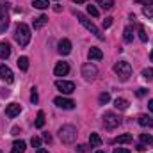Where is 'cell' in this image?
<instances>
[{"label": "cell", "mask_w": 153, "mask_h": 153, "mask_svg": "<svg viewBox=\"0 0 153 153\" xmlns=\"http://www.w3.org/2000/svg\"><path fill=\"white\" fill-rule=\"evenodd\" d=\"M123 39H125V43H132V41H134V29H132V27H126V29H125Z\"/></svg>", "instance_id": "cell-21"}, {"label": "cell", "mask_w": 153, "mask_h": 153, "mask_svg": "<svg viewBox=\"0 0 153 153\" xmlns=\"http://www.w3.org/2000/svg\"><path fill=\"white\" fill-rule=\"evenodd\" d=\"M87 150H89V146H85V144H78L76 146V152L78 153H84V152H87Z\"/></svg>", "instance_id": "cell-36"}, {"label": "cell", "mask_w": 153, "mask_h": 153, "mask_svg": "<svg viewBox=\"0 0 153 153\" xmlns=\"http://www.w3.org/2000/svg\"><path fill=\"white\" fill-rule=\"evenodd\" d=\"M87 13H89L91 16H94V18H98V16H100V11H98L94 5H87Z\"/></svg>", "instance_id": "cell-30"}, {"label": "cell", "mask_w": 153, "mask_h": 153, "mask_svg": "<svg viewBox=\"0 0 153 153\" xmlns=\"http://www.w3.org/2000/svg\"><path fill=\"white\" fill-rule=\"evenodd\" d=\"M137 123H139L141 126H148V128L153 126V119L148 117V116H139V117H137Z\"/></svg>", "instance_id": "cell-18"}, {"label": "cell", "mask_w": 153, "mask_h": 153, "mask_svg": "<svg viewBox=\"0 0 153 153\" xmlns=\"http://www.w3.org/2000/svg\"><path fill=\"white\" fill-rule=\"evenodd\" d=\"M150 59H152V62H153V50H152V53H150Z\"/></svg>", "instance_id": "cell-45"}, {"label": "cell", "mask_w": 153, "mask_h": 153, "mask_svg": "<svg viewBox=\"0 0 153 153\" xmlns=\"http://www.w3.org/2000/svg\"><path fill=\"white\" fill-rule=\"evenodd\" d=\"M143 76H144L146 80H152L153 78V68H146V70H143Z\"/></svg>", "instance_id": "cell-32"}, {"label": "cell", "mask_w": 153, "mask_h": 153, "mask_svg": "<svg viewBox=\"0 0 153 153\" xmlns=\"http://www.w3.org/2000/svg\"><path fill=\"white\" fill-rule=\"evenodd\" d=\"M111 25H112V18H105V20H103V27L107 29V27H111Z\"/></svg>", "instance_id": "cell-37"}, {"label": "cell", "mask_w": 153, "mask_h": 153, "mask_svg": "<svg viewBox=\"0 0 153 153\" xmlns=\"http://www.w3.org/2000/svg\"><path fill=\"white\" fill-rule=\"evenodd\" d=\"M43 139H45L46 143H50V141H52V135H50V134H45V135H43Z\"/></svg>", "instance_id": "cell-41"}, {"label": "cell", "mask_w": 153, "mask_h": 153, "mask_svg": "<svg viewBox=\"0 0 153 153\" xmlns=\"http://www.w3.org/2000/svg\"><path fill=\"white\" fill-rule=\"evenodd\" d=\"M144 150H146V144H143V143L137 144V152H144Z\"/></svg>", "instance_id": "cell-40"}, {"label": "cell", "mask_w": 153, "mask_h": 153, "mask_svg": "<svg viewBox=\"0 0 153 153\" xmlns=\"http://www.w3.org/2000/svg\"><path fill=\"white\" fill-rule=\"evenodd\" d=\"M45 23H48V16H45V14H41L36 18V22H34V29H41Z\"/></svg>", "instance_id": "cell-22"}, {"label": "cell", "mask_w": 153, "mask_h": 153, "mask_svg": "<svg viewBox=\"0 0 153 153\" xmlns=\"http://www.w3.org/2000/svg\"><path fill=\"white\" fill-rule=\"evenodd\" d=\"M146 93H148V89H144V87H139V89H137V91H135V94H137V96H139V98H143V96H144V94H146Z\"/></svg>", "instance_id": "cell-35"}, {"label": "cell", "mask_w": 153, "mask_h": 153, "mask_svg": "<svg viewBox=\"0 0 153 153\" xmlns=\"http://www.w3.org/2000/svg\"><path fill=\"white\" fill-rule=\"evenodd\" d=\"M98 5H102L103 9H112L114 7V0H96Z\"/></svg>", "instance_id": "cell-26"}, {"label": "cell", "mask_w": 153, "mask_h": 153, "mask_svg": "<svg viewBox=\"0 0 153 153\" xmlns=\"http://www.w3.org/2000/svg\"><path fill=\"white\" fill-rule=\"evenodd\" d=\"M14 39H16V43H18L22 48H25V46L30 43V29H29V25L18 23L16 29H14Z\"/></svg>", "instance_id": "cell-1"}, {"label": "cell", "mask_w": 153, "mask_h": 153, "mask_svg": "<svg viewBox=\"0 0 153 153\" xmlns=\"http://www.w3.org/2000/svg\"><path fill=\"white\" fill-rule=\"evenodd\" d=\"M96 75H98V70H96V66H93L91 62H85V64L82 66V76H84L85 80H93Z\"/></svg>", "instance_id": "cell-7"}, {"label": "cell", "mask_w": 153, "mask_h": 153, "mask_svg": "<svg viewBox=\"0 0 153 153\" xmlns=\"http://www.w3.org/2000/svg\"><path fill=\"white\" fill-rule=\"evenodd\" d=\"M38 91H36V87H32V93H30V102L32 103H38Z\"/></svg>", "instance_id": "cell-33"}, {"label": "cell", "mask_w": 153, "mask_h": 153, "mask_svg": "<svg viewBox=\"0 0 153 153\" xmlns=\"http://www.w3.org/2000/svg\"><path fill=\"white\" fill-rule=\"evenodd\" d=\"M116 144H126V143H132V135L130 134H123V135H117L114 139Z\"/></svg>", "instance_id": "cell-20"}, {"label": "cell", "mask_w": 153, "mask_h": 153, "mask_svg": "<svg viewBox=\"0 0 153 153\" xmlns=\"http://www.w3.org/2000/svg\"><path fill=\"white\" fill-rule=\"evenodd\" d=\"M135 4H153V0H135Z\"/></svg>", "instance_id": "cell-39"}, {"label": "cell", "mask_w": 153, "mask_h": 153, "mask_svg": "<svg viewBox=\"0 0 153 153\" xmlns=\"http://www.w3.org/2000/svg\"><path fill=\"white\" fill-rule=\"evenodd\" d=\"M143 13H144V16H148V18H153V4H148V5L143 9Z\"/></svg>", "instance_id": "cell-29"}, {"label": "cell", "mask_w": 153, "mask_h": 153, "mask_svg": "<svg viewBox=\"0 0 153 153\" xmlns=\"http://www.w3.org/2000/svg\"><path fill=\"white\" fill-rule=\"evenodd\" d=\"M148 107H150V111L153 112V100H150V103H148Z\"/></svg>", "instance_id": "cell-43"}, {"label": "cell", "mask_w": 153, "mask_h": 153, "mask_svg": "<svg viewBox=\"0 0 153 153\" xmlns=\"http://www.w3.org/2000/svg\"><path fill=\"white\" fill-rule=\"evenodd\" d=\"M59 137H61V141H62V143H66V144L75 143L76 128L73 126V125H64V126H61V130H59Z\"/></svg>", "instance_id": "cell-2"}, {"label": "cell", "mask_w": 153, "mask_h": 153, "mask_svg": "<svg viewBox=\"0 0 153 153\" xmlns=\"http://www.w3.org/2000/svg\"><path fill=\"white\" fill-rule=\"evenodd\" d=\"M36 153H48V152H46L45 148H38V152H36Z\"/></svg>", "instance_id": "cell-42"}, {"label": "cell", "mask_w": 153, "mask_h": 153, "mask_svg": "<svg viewBox=\"0 0 153 153\" xmlns=\"http://www.w3.org/2000/svg\"><path fill=\"white\" fill-rule=\"evenodd\" d=\"M75 4H84V2H87V0H73Z\"/></svg>", "instance_id": "cell-44"}, {"label": "cell", "mask_w": 153, "mask_h": 153, "mask_svg": "<svg viewBox=\"0 0 153 153\" xmlns=\"http://www.w3.org/2000/svg\"><path fill=\"white\" fill-rule=\"evenodd\" d=\"M55 85H57V89H59L61 93H64V94H70V93H73V91H75V84H73V82L57 80V82H55Z\"/></svg>", "instance_id": "cell-8"}, {"label": "cell", "mask_w": 153, "mask_h": 153, "mask_svg": "<svg viewBox=\"0 0 153 153\" xmlns=\"http://www.w3.org/2000/svg\"><path fill=\"white\" fill-rule=\"evenodd\" d=\"M114 71H116V75L119 76L121 82H126V80L130 78V75H132V66H130V62H126V61H119L114 66Z\"/></svg>", "instance_id": "cell-3"}, {"label": "cell", "mask_w": 153, "mask_h": 153, "mask_svg": "<svg viewBox=\"0 0 153 153\" xmlns=\"http://www.w3.org/2000/svg\"><path fill=\"white\" fill-rule=\"evenodd\" d=\"M75 16L78 18V22H80V23H82V25H84V27H85L89 32H91V34H94V36H96L98 39H105V36L100 32V29H98V27H96V25H94L91 20H87V18H85L82 13H75Z\"/></svg>", "instance_id": "cell-4"}, {"label": "cell", "mask_w": 153, "mask_h": 153, "mask_svg": "<svg viewBox=\"0 0 153 153\" xmlns=\"http://www.w3.org/2000/svg\"><path fill=\"white\" fill-rule=\"evenodd\" d=\"M53 103H55L57 107H61V109H66V111H70V109L75 107V102H73V100H70V98H62V96H57V98L53 100Z\"/></svg>", "instance_id": "cell-9"}, {"label": "cell", "mask_w": 153, "mask_h": 153, "mask_svg": "<svg viewBox=\"0 0 153 153\" xmlns=\"http://www.w3.org/2000/svg\"><path fill=\"white\" fill-rule=\"evenodd\" d=\"M11 55V45L7 41H2L0 43V59H7Z\"/></svg>", "instance_id": "cell-14"}, {"label": "cell", "mask_w": 153, "mask_h": 153, "mask_svg": "<svg viewBox=\"0 0 153 153\" xmlns=\"http://www.w3.org/2000/svg\"><path fill=\"white\" fill-rule=\"evenodd\" d=\"M9 27V4L2 2L0 4V34L5 32Z\"/></svg>", "instance_id": "cell-5"}, {"label": "cell", "mask_w": 153, "mask_h": 153, "mask_svg": "<svg viewBox=\"0 0 153 153\" xmlns=\"http://www.w3.org/2000/svg\"><path fill=\"white\" fill-rule=\"evenodd\" d=\"M96 153H105V152H96Z\"/></svg>", "instance_id": "cell-46"}, {"label": "cell", "mask_w": 153, "mask_h": 153, "mask_svg": "<svg viewBox=\"0 0 153 153\" xmlns=\"http://www.w3.org/2000/svg\"><path fill=\"white\" fill-rule=\"evenodd\" d=\"M128 100H125V98H116L114 100V107L117 109V111H126L128 109Z\"/></svg>", "instance_id": "cell-16"}, {"label": "cell", "mask_w": 153, "mask_h": 153, "mask_svg": "<svg viewBox=\"0 0 153 153\" xmlns=\"http://www.w3.org/2000/svg\"><path fill=\"white\" fill-rule=\"evenodd\" d=\"M25 141H14L13 143V150H11V153H23L25 152Z\"/></svg>", "instance_id": "cell-17"}, {"label": "cell", "mask_w": 153, "mask_h": 153, "mask_svg": "<svg viewBox=\"0 0 153 153\" xmlns=\"http://www.w3.org/2000/svg\"><path fill=\"white\" fill-rule=\"evenodd\" d=\"M139 38H141V41H143V43H146V41H148L146 30H144V27H143V25H139Z\"/></svg>", "instance_id": "cell-31"}, {"label": "cell", "mask_w": 153, "mask_h": 153, "mask_svg": "<svg viewBox=\"0 0 153 153\" xmlns=\"http://www.w3.org/2000/svg\"><path fill=\"white\" fill-rule=\"evenodd\" d=\"M103 125H105V128L114 130L116 126L121 125V117L117 114H114V112H105L103 114Z\"/></svg>", "instance_id": "cell-6"}, {"label": "cell", "mask_w": 153, "mask_h": 153, "mask_svg": "<svg viewBox=\"0 0 153 153\" xmlns=\"http://www.w3.org/2000/svg\"><path fill=\"white\" fill-rule=\"evenodd\" d=\"M36 126L38 128H43L45 126V112L43 111H39L38 116H36Z\"/></svg>", "instance_id": "cell-24"}, {"label": "cell", "mask_w": 153, "mask_h": 153, "mask_svg": "<svg viewBox=\"0 0 153 153\" xmlns=\"http://www.w3.org/2000/svg\"><path fill=\"white\" fill-rule=\"evenodd\" d=\"M20 112H22V105H18V103H9L5 107V116L7 117H16Z\"/></svg>", "instance_id": "cell-12"}, {"label": "cell", "mask_w": 153, "mask_h": 153, "mask_svg": "<svg viewBox=\"0 0 153 153\" xmlns=\"http://www.w3.org/2000/svg\"><path fill=\"white\" fill-rule=\"evenodd\" d=\"M32 5L38 9H46L50 4H48V0H32Z\"/></svg>", "instance_id": "cell-25"}, {"label": "cell", "mask_w": 153, "mask_h": 153, "mask_svg": "<svg viewBox=\"0 0 153 153\" xmlns=\"http://www.w3.org/2000/svg\"><path fill=\"white\" fill-rule=\"evenodd\" d=\"M89 144H91L93 148L102 146V137H100L98 134H91V135H89Z\"/></svg>", "instance_id": "cell-19"}, {"label": "cell", "mask_w": 153, "mask_h": 153, "mask_svg": "<svg viewBox=\"0 0 153 153\" xmlns=\"http://www.w3.org/2000/svg\"><path fill=\"white\" fill-rule=\"evenodd\" d=\"M141 143H143V144H150V146H153V137L150 135V134H141Z\"/></svg>", "instance_id": "cell-27"}, {"label": "cell", "mask_w": 153, "mask_h": 153, "mask_svg": "<svg viewBox=\"0 0 153 153\" xmlns=\"http://www.w3.org/2000/svg\"><path fill=\"white\" fill-rule=\"evenodd\" d=\"M102 57H103V52H102L100 48H94V46H93V48L89 50V59H91V61H102Z\"/></svg>", "instance_id": "cell-15"}, {"label": "cell", "mask_w": 153, "mask_h": 153, "mask_svg": "<svg viewBox=\"0 0 153 153\" xmlns=\"http://www.w3.org/2000/svg\"><path fill=\"white\" fill-rule=\"evenodd\" d=\"M16 64H18V68H20L22 71H27V70H29V59H27V57H20Z\"/></svg>", "instance_id": "cell-23"}, {"label": "cell", "mask_w": 153, "mask_h": 153, "mask_svg": "<svg viewBox=\"0 0 153 153\" xmlns=\"http://www.w3.org/2000/svg\"><path fill=\"white\" fill-rule=\"evenodd\" d=\"M53 73L55 76H64L70 73V66H68V62H57V66L53 68Z\"/></svg>", "instance_id": "cell-13"}, {"label": "cell", "mask_w": 153, "mask_h": 153, "mask_svg": "<svg viewBox=\"0 0 153 153\" xmlns=\"http://www.w3.org/2000/svg\"><path fill=\"white\" fill-rule=\"evenodd\" d=\"M114 153H130V150H126V148H114Z\"/></svg>", "instance_id": "cell-38"}, {"label": "cell", "mask_w": 153, "mask_h": 153, "mask_svg": "<svg viewBox=\"0 0 153 153\" xmlns=\"http://www.w3.org/2000/svg\"><path fill=\"white\" fill-rule=\"evenodd\" d=\"M57 46H59L57 50H59L61 55H68V53L71 52V41H70V39H61Z\"/></svg>", "instance_id": "cell-11"}, {"label": "cell", "mask_w": 153, "mask_h": 153, "mask_svg": "<svg viewBox=\"0 0 153 153\" xmlns=\"http://www.w3.org/2000/svg\"><path fill=\"white\" fill-rule=\"evenodd\" d=\"M30 144H32V148H39L41 146V139L39 137H32L30 139Z\"/></svg>", "instance_id": "cell-34"}, {"label": "cell", "mask_w": 153, "mask_h": 153, "mask_svg": "<svg viewBox=\"0 0 153 153\" xmlns=\"http://www.w3.org/2000/svg\"><path fill=\"white\" fill-rule=\"evenodd\" d=\"M109 100H111V94H109V93H102V94H100V98H98L100 105H105V103H109Z\"/></svg>", "instance_id": "cell-28"}, {"label": "cell", "mask_w": 153, "mask_h": 153, "mask_svg": "<svg viewBox=\"0 0 153 153\" xmlns=\"http://www.w3.org/2000/svg\"><path fill=\"white\" fill-rule=\"evenodd\" d=\"M0 78H2L4 82H7V84H13L14 75H13L11 68H7V66H0Z\"/></svg>", "instance_id": "cell-10"}]
</instances>
